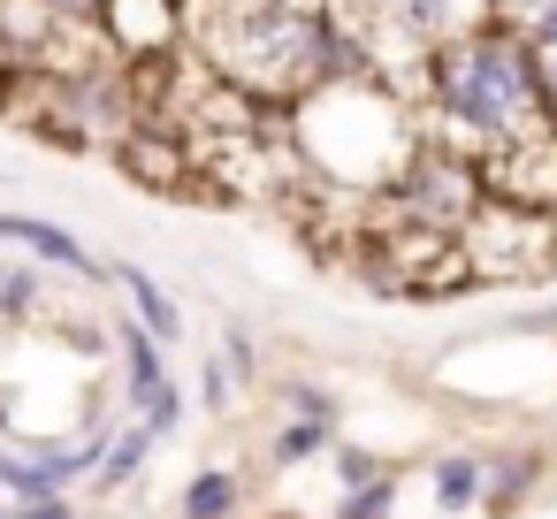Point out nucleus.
Listing matches in <instances>:
<instances>
[{
  "mask_svg": "<svg viewBox=\"0 0 557 519\" xmlns=\"http://www.w3.org/2000/svg\"><path fill=\"white\" fill-rule=\"evenodd\" d=\"M412 108H420V131L458 146V153H504L519 138H542L549 115H542V54L504 24H473L458 32L450 47H435L412 77Z\"/></svg>",
  "mask_w": 557,
  "mask_h": 519,
  "instance_id": "1",
  "label": "nucleus"
},
{
  "mask_svg": "<svg viewBox=\"0 0 557 519\" xmlns=\"http://www.w3.org/2000/svg\"><path fill=\"white\" fill-rule=\"evenodd\" d=\"M290 138L321 176L382 191L428 131H420V108L389 92V77H359V85H329V92L290 100Z\"/></svg>",
  "mask_w": 557,
  "mask_h": 519,
  "instance_id": "2",
  "label": "nucleus"
},
{
  "mask_svg": "<svg viewBox=\"0 0 557 519\" xmlns=\"http://www.w3.org/2000/svg\"><path fill=\"white\" fill-rule=\"evenodd\" d=\"M374 199L397 214V230L458 237V230L481 214L488 184H481V161H473V153H458V146H443V138H420V146H412V161H405Z\"/></svg>",
  "mask_w": 557,
  "mask_h": 519,
  "instance_id": "3",
  "label": "nucleus"
},
{
  "mask_svg": "<svg viewBox=\"0 0 557 519\" xmlns=\"http://www.w3.org/2000/svg\"><path fill=\"white\" fill-rule=\"evenodd\" d=\"M458 260L481 283H534L557 260V222L542 207H511V199H481V214L458 230Z\"/></svg>",
  "mask_w": 557,
  "mask_h": 519,
  "instance_id": "4",
  "label": "nucleus"
},
{
  "mask_svg": "<svg viewBox=\"0 0 557 519\" xmlns=\"http://www.w3.org/2000/svg\"><path fill=\"white\" fill-rule=\"evenodd\" d=\"M39 131L62 138V146H123L131 138V77L123 70H100V62H85L70 77L47 70Z\"/></svg>",
  "mask_w": 557,
  "mask_h": 519,
  "instance_id": "5",
  "label": "nucleus"
},
{
  "mask_svg": "<svg viewBox=\"0 0 557 519\" xmlns=\"http://www.w3.org/2000/svg\"><path fill=\"white\" fill-rule=\"evenodd\" d=\"M108 351H115V405L123 412H146L169 390V344L131 313V321H115V344Z\"/></svg>",
  "mask_w": 557,
  "mask_h": 519,
  "instance_id": "6",
  "label": "nucleus"
},
{
  "mask_svg": "<svg viewBox=\"0 0 557 519\" xmlns=\"http://www.w3.org/2000/svg\"><path fill=\"white\" fill-rule=\"evenodd\" d=\"M0 245H16V252H32V260H47L62 275H100L92 245L70 222H47V214H0Z\"/></svg>",
  "mask_w": 557,
  "mask_h": 519,
  "instance_id": "7",
  "label": "nucleus"
},
{
  "mask_svg": "<svg viewBox=\"0 0 557 519\" xmlns=\"http://www.w3.org/2000/svg\"><path fill=\"white\" fill-rule=\"evenodd\" d=\"M153 450H161V435H153V428H146L138 412H131V420H115V428H108V443H100L92 489H100V496H123V489H131V481L146 473V458H153Z\"/></svg>",
  "mask_w": 557,
  "mask_h": 519,
  "instance_id": "8",
  "label": "nucleus"
},
{
  "mask_svg": "<svg viewBox=\"0 0 557 519\" xmlns=\"http://www.w3.org/2000/svg\"><path fill=\"white\" fill-rule=\"evenodd\" d=\"M481 466H488V489H481V504H488V511H519V504L542 489V473H549V466H542V450H527V443L488 450Z\"/></svg>",
  "mask_w": 557,
  "mask_h": 519,
  "instance_id": "9",
  "label": "nucleus"
},
{
  "mask_svg": "<svg viewBox=\"0 0 557 519\" xmlns=\"http://www.w3.org/2000/svg\"><path fill=\"white\" fill-rule=\"evenodd\" d=\"M481 489H488L481 450H443V458L428 466V496H435V511H443V519L473 511V504H481Z\"/></svg>",
  "mask_w": 557,
  "mask_h": 519,
  "instance_id": "10",
  "label": "nucleus"
},
{
  "mask_svg": "<svg viewBox=\"0 0 557 519\" xmlns=\"http://www.w3.org/2000/svg\"><path fill=\"white\" fill-rule=\"evenodd\" d=\"M115 283H123L131 313H138L161 344H184V306L169 298V283H153V275H146V268H131V260H115Z\"/></svg>",
  "mask_w": 557,
  "mask_h": 519,
  "instance_id": "11",
  "label": "nucleus"
},
{
  "mask_svg": "<svg viewBox=\"0 0 557 519\" xmlns=\"http://www.w3.org/2000/svg\"><path fill=\"white\" fill-rule=\"evenodd\" d=\"M237 511H245V481L230 466H199L176 489V519H237Z\"/></svg>",
  "mask_w": 557,
  "mask_h": 519,
  "instance_id": "12",
  "label": "nucleus"
},
{
  "mask_svg": "<svg viewBox=\"0 0 557 519\" xmlns=\"http://www.w3.org/2000/svg\"><path fill=\"white\" fill-rule=\"evenodd\" d=\"M47 306V260L0 245V321H32Z\"/></svg>",
  "mask_w": 557,
  "mask_h": 519,
  "instance_id": "13",
  "label": "nucleus"
},
{
  "mask_svg": "<svg viewBox=\"0 0 557 519\" xmlns=\"http://www.w3.org/2000/svg\"><path fill=\"white\" fill-rule=\"evenodd\" d=\"M275 412H283V420H321V428H344V397H336L329 382H313V374H283V382H275Z\"/></svg>",
  "mask_w": 557,
  "mask_h": 519,
  "instance_id": "14",
  "label": "nucleus"
},
{
  "mask_svg": "<svg viewBox=\"0 0 557 519\" xmlns=\"http://www.w3.org/2000/svg\"><path fill=\"white\" fill-rule=\"evenodd\" d=\"M321 450H336V428H321V420H275V435H268V466L275 473H290V466H306Z\"/></svg>",
  "mask_w": 557,
  "mask_h": 519,
  "instance_id": "15",
  "label": "nucleus"
},
{
  "mask_svg": "<svg viewBox=\"0 0 557 519\" xmlns=\"http://www.w3.org/2000/svg\"><path fill=\"white\" fill-rule=\"evenodd\" d=\"M496 16H504L534 54H557V0H496Z\"/></svg>",
  "mask_w": 557,
  "mask_h": 519,
  "instance_id": "16",
  "label": "nucleus"
},
{
  "mask_svg": "<svg viewBox=\"0 0 557 519\" xmlns=\"http://www.w3.org/2000/svg\"><path fill=\"white\" fill-rule=\"evenodd\" d=\"M329 519H397V473L359 481V489H336V511Z\"/></svg>",
  "mask_w": 557,
  "mask_h": 519,
  "instance_id": "17",
  "label": "nucleus"
},
{
  "mask_svg": "<svg viewBox=\"0 0 557 519\" xmlns=\"http://www.w3.org/2000/svg\"><path fill=\"white\" fill-rule=\"evenodd\" d=\"M222 359H230L237 390H245V382H260V344H252V329H245V321H222Z\"/></svg>",
  "mask_w": 557,
  "mask_h": 519,
  "instance_id": "18",
  "label": "nucleus"
},
{
  "mask_svg": "<svg viewBox=\"0 0 557 519\" xmlns=\"http://www.w3.org/2000/svg\"><path fill=\"white\" fill-rule=\"evenodd\" d=\"M230 397H237V374H230V359L214 351V359L199 367V412H230Z\"/></svg>",
  "mask_w": 557,
  "mask_h": 519,
  "instance_id": "19",
  "label": "nucleus"
},
{
  "mask_svg": "<svg viewBox=\"0 0 557 519\" xmlns=\"http://www.w3.org/2000/svg\"><path fill=\"white\" fill-rule=\"evenodd\" d=\"M138 420H146V428H153V435H176V428H184V420H191V397H184V390H176V374H169V390H161V397H153V405H146V412H138Z\"/></svg>",
  "mask_w": 557,
  "mask_h": 519,
  "instance_id": "20",
  "label": "nucleus"
},
{
  "mask_svg": "<svg viewBox=\"0 0 557 519\" xmlns=\"http://www.w3.org/2000/svg\"><path fill=\"white\" fill-rule=\"evenodd\" d=\"M32 9H39L47 24H70V32H92V24L108 16V0H32Z\"/></svg>",
  "mask_w": 557,
  "mask_h": 519,
  "instance_id": "21",
  "label": "nucleus"
},
{
  "mask_svg": "<svg viewBox=\"0 0 557 519\" xmlns=\"http://www.w3.org/2000/svg\"><path fill=\"white\" fill-rule=\"evenodd\" d=\"M389 466L374 458V450H359V443H336V489H359V481H382Z\"/></svg>",
  "mask_w": 557,
  "mask_h": 519,
  "instance_id": "22",
  "label": "nucleus"
},
{
  "mask_svg": "<svg viewBox=\"0 0 557 519\" xmlns=\"http://www.w3.org/2000/svg\"><path fill=\"white\" fill-rule=\"evenodd\" d=\"M16 519H77V504H70V489L62 496H24V504H9Z\"/></svg>",
  "mask_w": 557,
  "mask_h": 519,
  "instance_id": "23",
  "label": "nucleus"
},
{
  "mask_svg": "<svg viewBox=\"0 0 557 519\" xmlns=\"http://www.w3.org/2000/svg\"><path fill=\"white\" fill-rule=\"evenodd\" d=\"M542 115H549V131H557V54H542Z\"/></svg>",
  "mask_w": 557,
  "mask_h": 519,
  "instance_id": "24",
  "label": "nucleus"
},
{
  "mask_svg": "<svg viewBox=\"0 0 557 519\" xmlns=\"http://www.w3.org/2000/svg\"><path fill=\"white\" fill-rule=\"evenodd\" d=\"M0 519H16V511H9V496H0Z\"/></svg>",
  "mask_w": 557,
  "mask_h": 519,
  "instance_id": "25",
  "label": "nucleus"
},
{
  "mask_svg": "<svg viewBox=\"0 0 557 519\" xmlns=\"http://www.w3.org/2000/svg\"><path fill=\"white\" fill-rule=\"evenodd\" d=\"M268 519H298V511H268Z\"/></svg>",
  "mask_w": 557,
  "mask_h": 519,
  "instance_id": "26",
  "label": "nucleus"
}]
</instances>
